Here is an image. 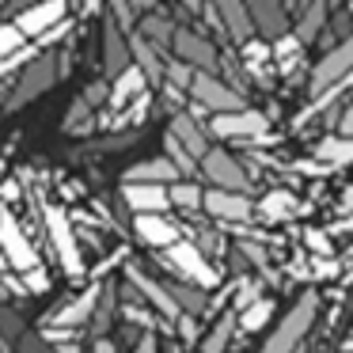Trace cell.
Here are the masks:
<instances>
[{
    "label": "cell",
    "instance_id": "1",
    "mask_svg": "<svg viewBox=\"0 0 353 353\" xmlns=\"http://www.w3.org/2000/svg\"><path fill=\"white\" fill-rule=\"evenodd\" d=\"M312 319H315V292H304V296H300L296 304L281 315L277 330L262 342L259 353H292L300 345V338L312 330Z\"/></svg>",
    "mask_w": 353,
    "mask_h": 353
},
{
    "label": "cell",
    "instance_id": "2",
    "mask_svg": "<svg viewBox=\"0 0 353 353\" xmlns=\"http://www.w3.org/2000/svg\"><path fill=\"white\" fill-rule=\"evenodd\" d=\"M350 77H353V34H350V39H342L334 50H327V54L315 61L312 80H307V92L323 95V92H330V88L345 84Z\"/></svg>",
    "mask_w": 353,
    "mask_h": 353
},
{
    "label": "cell",
    "instance_id": "3",
    "mask_svg": "<svg viewBox=\"0 0 353 353\" xmlns=\"http://www.w3.org/2000/svg\"><path fill=\"white\" fill-rule=\"evenodd\" d=\"M0 254H4V262H8L12 270H19V274L39 270V251H34V243L23 236L19 221L8 209H0Z\"/></svg>",
    "mask_w": 353,
    "mask_h": 353
},
{
    "label": "cell",
    "instance_id": "4",
    "mask_svg": "<svg viewBox=\"0 0 353 353\" xmlns=\"http://www.w3.org/2000/svg\"><path fill=\"white\" fill-rule=\"evenodd\" d=\"M186 92H190L205 110H213V114H232V110H243V95L232 92V88L216 77V72L194 69V80H190V88H186Z\"/></svg>",
    "mask_w": 353,
    "mask_h": 353
},
{
    "label": "cell",
    "instance_id": "5",
    "mask_svg": "<svg viewBox=\"0 0 353 353\" xmlns=\"http://www.w3.org/2000/svg\"><path fill=\"white\" fill-rule=\"evenodd\" d=\"M42 216H46V232H50V239H54V251L61 254L65 274L69 277L84 274V254H80V243H77V236H72V224H69V216H65V209L46 205Z\"/></svg>",
    "mask_w": 353,
    "mask_h": 353
},
{
    "label": "cell",
    "instance_id": "6",
    "mask_svg": "<svg viewBox=\"0 0 353 353\" xmlns=\"http://www.w3.org/2000/svg\"><path fill=\"white\" fill-rule=\"evenodd\" d=\"M201 171H205V179L216 190H236V194L251 190V179H247L243 163L232 160V152H224V148H209L205 160H201Z\"/></svg>",
    "mask_w": 353,
    "mask_h": 353
},
{
    "label": "cell",
    "instance_id": "7",
    "mask_svg": "<svg viewBox=\"0 0 353 353\" xmlns=\"http://www.w3.org/2000/svg\"><path fill=\"white\" fill-rule=\"evenodd\" d=\"M65 16H69V0H39V4L19 12L16 27L23 31V39H42L57 23H65Z\"/></svg>",
    "mask_w": 353,
    "mask_h": 353
},
{
    "label": "cell",
    "instance_id": "8",
    "mask_svg": "<svg viewBox=\"0 0 353 353\" xmlns=\"http://www.w3.org/2000/svg\"><path fill=\"white\" fill-rule=\"evenodd\" d=\"M171 50H175V57H183L186 65H194V69H201V72L221 69V54H216V46L205 42V39H198V34L186 31V27H175V42H171Z\"/></svg>",
    "mask_w": 353,
    "mask_h": 353
},
{
    "label": "cell",
    "instance_id": "9",
    "mask_svg": "<svg viewBox=\"0 0 353 353\" xmlns=\"http://www.w3.org/2000/svg\"><path fill=\"white\" fill-rule=\"evenodd\" d=\"M270 130L266 114H259V110H232V114H216L213 118V133L216 137H236V141H254L262 137V133Z\"/></svg>",
    "mask_w": 353,
    "mask_h": 353
},
{
    "label": "cell",
    "instance_id": "10",
    "mask_svg": "<svg viewBox=\"0 0 353 353\" xmlns=\"http://www.w3.org/2000/svg\"><path fill=\"white\" fill-rule=\"evenodd\" d=\"M103 57H107V72L110 77H122L125 69L133 65V54H130V31H125L118 19H103Z\"/></svg>",
    "mask_w": 353,
    "mask_h": 353
},
{
    "label": "cell",
    "instance_id": "11",
    "mask_svg": "<svg viewBox=\"0 0 353 353\" xmlns=\"http://www.w3.org/2000/svg\"><path fill=\"white\" fill-rule=\"evenodd\" d=\"M168 254H171V262H175L186 277H190V281H198L201 289H216V281H221V277H216V270L205 262V254H201L198 247H190V243H183V239H179L175 247H168Z\"/></svg>",
    "mask_w": 353,
    "mask_h": 353
},
{
    "label": "cell",
    "instance_id": "12",
    "mask_svg": "<svg viewBox=\"0 0 353 353\" xmlns=\"http://www.w3.org/2000/svg\"><path fill=\"white\" fill-rule=\"evenodd\" d=\"M201 205H205L209 216H216V221H251L254 205L247 194H236V190H209L205 198H201Z\"/></svg>",
    "mask_w": 353,
    "mask_h": 353
},
{
    "label": "cell",
    "instance_id": "13",
    "mask_svg": "<svg viewBox=\"0 0 353 353\" xmlns=\"http://www.w3.org/2000/svg\"><path fill=\"white\" fill-rule=\"evenodd\" d=\"M122 198L133 213H163V209L171 205L168 186H160V183H125Z\"/></svg>",
    "mask_w": 353,
    "mask_h": 353
},
{
    "label": "cell",
    "instance_id": "14",
    "mask_svg": "<svg viewBox=\"0 0 353 353\" xmlns=\"http://www.w3.org/2000/svg\"><path fill=\"white\" fill-rule=\"evenodd\" d=\"M50 80H54V57H39V61H31L27 72H23V80L16 84V95L8 99V107H23V103H31L42 88H50Z\"/></svg>",
    "mask_w": 353,
    "mask_h": 353
},
{
    "label": "cell",
    "instance_id": "15",
    "mask_svg": "<svg viewBox=\"0 0 353 353\" xmlns=\"http://www.w3.org/2000/svg\"><path fill=\"white\" fill-rule=\"evenodd\" d=\"M216 16H221V23L228 27V34L243 46V42H251L254 34V19L251 12H247V0H213Z\"/></svg>",
    "mask_w": 353,
    "mask_h": 353
},
{
    "label": "cell",
    "instance_id": "16",
    "mask_svg": "<svg viewBox=\"0 0 353 353\" xmlns=\"http://www.w3.org/2000/svg\"><path fill=\"white\" fill-rule=\"evenodd\" d=\"M137 236L152 247H175L179 243V228L168 221L163 213H137Z\"/></svg>",
    "mask_w": 353,
    "mask_h": 353
},
{
    "label": "cell",
    "instance_id": "17",
    "mask_svg": "<svg viewBox=\"0 0 353 353\" xmlns=\"http://www.w3.org/2000/svg\"><path fill=\"white\" fill-rule=\"evenodd\" d=\"M171 137H175L179 145H183L198 163L205 160V152H209V137L201 133V125L194 122V114H175V118H171Z\"/></svg>",
    "mask_w": 353,
    "mask_h": 353
},
{
    "label": "cell",
    "instance_id": "18",
    "mask_svg": "<svg viewBox=\"0 0 353 353\" xmlns=\"http://www.w3.org/2000/svg\"><path fill=\"white\" fill-rule=\"evenodd\" d=\"M247 12L254 19V31H266L274 39L285 34V4L281 0H247Z\"/></svg>",
    "mask_w": 353,
    "mask_h": 353
},
{
    "label": "cell",
    "instance_id": "19",
    "mask_svg": "<svg viewBox=\"0 0 353 353\" xmlns=\"http://www.w3.org/2000/svg\"><path fill=\"white\" fill-rule=\"evenodd\" d=\"M125 183H160V186H171L179 183V168L163 156V160H145L137 168L125 171Z\"/></svg>",
    "mask_w": 353,
    "mask_h": 353
},
{
    "label": "cell",
    "instance_id": "20",
    "mask_svg": "<svg viewBox=\"0 0 353 353\" xmlns=\"http://www.w3.org/2000/svg\"><path fill=\"white\" fill-rule=\"evenodd\" d=\"M130 281H133V285H137V289H141V292H145V296H148V300H152V304H156V307H160V312H163V315H168V319H183V312H179V300H175V296H171V292H168V289H163V285H160V281H152V277H145V274H137V270H130Z\"/></svg>",
    "mask_w": 353,
    "mask_h": 353
},
{
    "label": "cell",
    "instance_id": "21",
    "mask_svg": "<svg viewBox=\"0 0 353 353\" xmlns=\"http://www.w3.org/2000/svg\"><path fill=\"white\" fill-rule=\"evenodd\" d=\"M327 19H330V4H327V0H307L304 12H300V23H296V39L300 42L319 39V31L327 27Z\"/></svg>",
    "mask_w": 353,
    "mask_h": 353
},
{
    "label": "cell",
    "instance_id": "22",
    "mask_svg": "<svg viewBox=\"0 0 353 353\" xmlns=\"http://www.w3.org/2000/svg\"><path fill=\"white\" fill-rule=\"evenodd\" d=\"M137 34H141L145 42H152L160 54H168L171 42H175V23H168V19H160V16H152V12H145V16H141Z\"/></svg>",
    "mask_w": 353,
    "mask_h": 353
},
{
    "label": "cell",
    "instance_id": "23",
    "mask_svg": "<svg viewBox=\"0 0 353 353\" xmlns=\"http://www.w3.org/2000/svg\"><path fill=\"white\" fill-rule=\"evenodd\" d=\"M315 156H319L323 163H330V168H342V163H353V137H323L319 145H315Z\"/></svg>",
    "mask_w": 353,
    "mask_h": 353
},
{
    "label": "cell",
    "instance_id": "24",
    "mask_svg": "<svg viewBox=\"0 0 353 353\" xmlns=\"http://www.w3.org/2000/svg\"><path fill=\"white\" fill-rule=\"evenodd\" d=\"M232 330H236V319H232V315H224V319L209 330L205 342H201V353H224V350H228V342H232Z\"/></svg>",
    "mask_w": 353,
    "mask_h": 353
},
{
    "label": "cell",
    "instance_id": "25",
    "mask_svg": "<svg viewBox=\"0 0 353 353\" xmlns=\"http://www.w3.org/2000/svg\"><path fill=\"white\" fill-rule=\"evenodd\" d=\"M163 80H168V84H175V88H190V80H194V65H186L183 57L163 54Z\"/></svg>",
    "mask_w": 353,
    "mask_h": 353
},
{
    "label": "cell",
    "instance_id": "26",
    "mask_svg": "<svg viewBox=\"0 0 353 353\" xmlns=\"http://www.w3.org/2000/svg\"><path fill=\"white\" fill-rule=\"evenodd\" d=\"M95 300H99V292H88L84 300H77V304H69L65 312H57V319H54V323H61V327H72V323H84V319H92V307H95Z\"/></svg>",
    "mask_w": 353,
    "mask_h": 353
},
{
    "label": "cell",
    "instance_id": "27",
    "mask_svg": "<svg viewBox=\"0 0 353 353\" xmlns=\"http://www.w3.org/2000/svg\"><path fill=\"white\" fill-rule=\"evenodd\" d=\"M292 209H296V201H292V194L285 190H274L262 198V216H270V221H277V216H289Z\"/></svg>",
    "mask_w": 353,
    "mask_h": 353
},
{
    "label": "cell",
    "instance_id": "28",
    "mask_svg": "<svg viewBox=\"0 0 353 353\" xmlns=\"http://www.w3.org/2000/svg\"><path fill=\"white\" fill-rule=\"evenodd\" d=\"M168 198H171V205L194 209V205H201V198H205V194H201L194 183H171L168 186Z\"/></svg>",
    "mask_w": 353,
    "mask_h": 353
},
{
    "label": "cell",
    "instance_id": "29",
    "mask_svg": "<svg viewBox=\"0 0 353 353\" xmlns=\"http://www.w3.org/2000/svg\"><path fill=\"white\" fill-rule=\"evenodd\" d=\"M137 88H145V72H141L137 65H130V69L118 77V84H114V99H130Z\"/></svg>",
    "mask_w": 353,
    "mask_h": 353
},
{
    "label": "cell",
    "instance_id": "30",
    "mask_svg": "<svg viewBox=\"0 0 353 353\" xmlns=\"http://www.w3.org/2000/svg\"><path fill=\"white\" fill-rule=\"evenodd\" d=\"M296 50H300V39H296V34L285 31L281 39H274V57L281 61V69H285V72L292 69V57H296Z\"/></svg>",
    "mask_w": 353,
    "mask_h": 353
},
{
    "label": "cell",
    "instance_id": "31",
    "mask_svg": "<svg viewBox=\"0 0 353 353\" xmlns=\"http://www.w3.org/2000/svg\"><path fill=\"white\" fill-rule=\"evenodd\" d=\"M168 160L179 168V175H190V171H194V163H198V160H194V156L186 152L183 145H179L175 137H171V133H168Z\"/></svg>",
    "mask_w": 353,
    "mask_h": 353
},
{
    "label": "cell",
    "instance_id": "32",
    "mask_svg": "<svg viewBox=\"0 0 353 353\" xmlns=\"http://www.w3.org/2000/svg\"><path fill=\"white\" fill-rule=\"evenodd\" d=\"M19 46H23V31H19L16 23H4V27H0V61L12 57Z\"/></svg>",
    "mask_w": 353,
    "mask_h": 353
},
{
    "label": "cell",
    "instance_id": "33",
    "mask_svg": "<svg viewBox=\"0 0 353 353\" xmlns=\"http://www.w3.org/2000/svg\"><path fill=\"white\" fill-rule=\"evenodd\" d=\"M270 312H274V307H270V300H254V304L243 312V327L247 330H259L262 323L270 319Z\"/></svg>",
    "mask_w": 353,
    "mask_h": 353
},
{
    "label": "cell",
    "instance_id": "34",
    "mask_svg": "<svg viewBox=\"0 0 353 353\" xmlns=\"http://www.w3.org/2000/svg\"><path fill=\"white\" fill-rule=\"evenodd\" d=\"M31 57H34V50H16L12 57H4L0 61V72H12V69H27L31 65Z\"/></svg>",
    "mask_w": 353,
    "mask_h": 353
},
{
    "label": "cell",
    "instance_id": "35",
    "mask_svg": "<svg viewBox=\"0 0 353 353\" xmlns=\"http://www.w3.org/2000/svg\"><path fill=\"white\" fill-rule=\"evenodd\" d=\"M338 133H342V137H353V99L345 103V110H342V122H338Z\"/></svg>",
    "mask_w": 353,
    "mask_h": 353
},
{
    "label": "cell",
    "instance_id": "36",
    "mask_svg": "<svg viewBox=\"0 0 353 353\" xmlns=\"http://www.w3.org/2000/svg\"><path fill=\"white\" fill-rule=\"evenodd\" d=\"M27 281H31V292L50 289V281H46V274H42V270H31V274H27Z\"/></svg>",
    "mask_w": 353,
    "mask_h": 353
},
{
    "label": "cell",
    "instance_id": "37",
    "mask_svg": "<svg viewBox=\"0 0 353 353\" xmlns=\"http://www.w3.org/2000/svg\"><path fill=\"white\" fill-rule=\"evenodd\" d=\"M137 353H156V342H152V334H145L137 342Z\"/></svg>",
    "mask_w": 353,
    "mask_h": 353
},
{
    "label": "cell",
    "instance_id": "38",
    "mask_svg": "<svg viewBox=\"0 0 353 353\" xmlns=\"http://www.w3.org/2000/svg\"><path fill=\"white\" fill-rule=\"evenodd\" d=\"M130 4H133V8H137V12H152L156 4H160V0H130Z\"/></svg>",
    "mask_w": 353,
    "mask_h": 353
},
{
    "label": "cell",
    "instance_id": "39",
    "mask_svg": "<svg viewBox=\"0 0 353 353\" xmlns=\"http://www.w3.org/2000/svg\"><path fill=\"white\" fill-rule=\"evenodd\" d=\"M307 243H312V247H323V251H327V236H319V232H312V236H307Z\"/></svg>",
    "mask_w": 353,
    "mask_h": 353
},
{
    "label": "cell",
    "instance_id": "40",
    "mask_svg": "<svg viewBox=\"0 0 353 353\" xmlns=\"http://www.w3.org/2000/svg\"><path fill=\"white\" fill-rule=\"evenodd\" d=\"M183 8H190V12H201V0H179Z\"/></svg>",
    "mask_w": 353,
    "mask_h": 353
},
{
    "label": "cell",
    "instance_id": "41",
    "mask_svg": "<svg viewBox=\"0 0 353 353\" xmlns=\"http://www.w3.org/2000/svg\"><path fill=\"white\" fill-rule=\"evenodd\" d=\"M95 353H118V350H114L110 342H99V350H95Z\"/></svg>",
    "mask_w": 353,
    "mask_h": 353
},
{
    "label": "cell",
    "instance_id": "42",
    "mask_svg": "<svg viewBox=\"0 0 353 353\" xmlns=\"http://www.w3.org/2000/svg\"><path fill=\"white\" fill-rule=\"evenodd\" d=\"M16 4H23V8H31V4H39V0H16Z\"/></svg>",
    "mask_w": 353,
    "mask_h": 353
},
{
    "label": "cell",
    "instance_id": "43",
    "mask_svg": "<svg viewBox=\"0 0 353 353\" xmlns=\"http://www.w3.org/2000/svg\"><path fill=\"white\" fill-rule=\"evenodd\" d=\"M327 4H330V8H334V4H342V0H327Z\"/></svg>",
    "mask_w": 353,
    "mask_h": 353
},
{
    "label": "cell",
    "instance_id": "44",
    "mask_svg": "<svg viewBox=\"0 0 353 353\" xmlns=\"http://www.w3.org/2000/svg\"><path fill=\"white\" fill-rule=\"evenodd\" d=\"M4 266H8V262H4V254H0V270H4Z\"/></svg>",
    "mask_w": 353,
    "mask_h": 353
},
{
    "label": "cell",
    "instance_id": "45",
    "mask_svg": "<svg viewBox=\"0 0 353 353\" xmlns=\"http://www.w3.org/2000/svg\"><path fill=\"white\" fill-rule=\"evenodd\" d=\"M296 4H307V0H296Z\"/></svg>",
    "mask_w": 353,
    "mask_h": 353
},
{
    "label": "cell",
    "instance_id": "46",
    "mask_svg": "<svg viewBox=\"0 0 353 353\" xmlns=\"http://www.w3.org/2000/svg\"><path fill=\"white\" fill-rule=\"evenodd\" d=\"M0 92H4V84H0Z\"/></svg>",
    "mask_w": 353,
    "mask_h": 353
},
{
    "label": "cell",
    "instance_id": "47",
    "mask_svg": "<svg viewBox=\"0 0 353 353\" xmlns=\"http://www.w3.org/2000/svg\"><path fill=\"white\" fill-rule=\"evenodd\" d=\"M285 4H292V0H285Z\"/></svg>",
    "mask_w": 353,
    "mask_h": 353
}]
</instances>
